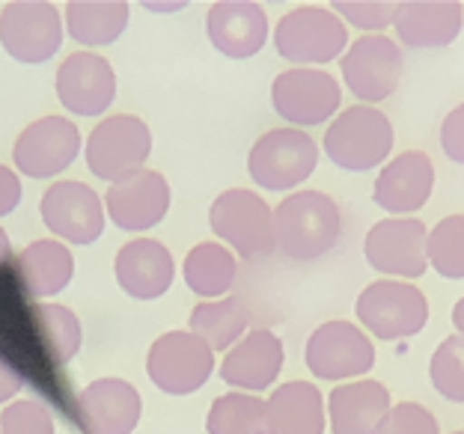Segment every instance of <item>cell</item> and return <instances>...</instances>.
<instances>
[{
	"instance_id": "1",
	"label": "cell",
	"mask_w": 464,
	"mask_h": 434,
	"mask_svg": "<svg viewBox=\"0 0 464 434\" xmlns=\"http://www.w3.org/2000/svg\"><path fill=\"white\" fill-rule=\"evenodd\" d=\"M343 211L322 190H295L274 208V241L292 262H315L340 245Z\"/></svg>"
},
{
	"instance_id": "2",
	"label": "cell",
	"mask_w": 464,
	"mask_h": 434,
	"mask_svg": "<svg viewBox=\"0 0 464 434\" xmlns=\"http://www.w3.org/2000/svg\"><path fill=\"white\" fill-rule=\"evenodd\" d=\"M396 134L390 116L369 104H352L334 116L322 137L324 158L345 173L378 170L393 152Z\"/></svg>"
},
{
	"instance_id": "3",
	"label": "cell",
	"mask_w": 464,
	"mask_h": 434,
	"mask_svg": "<svg viewBox=\"0 0 464 434\" xmlns=\"http://www.w3.org/2000/svg\"><path fill=\"white\" fill-rule=\"evenodd\" d=\"M277 54L295 69H319L348 51V27L328 6H295L274 27Z\"/></svg>"
},
{
	"instance_id": "4",
	"label": "cell",
	"mask_w": 464,
	"mask_h": 434,
	"mask_svg": "<svg viewBox=\"0 0 464 434\" xmlns=\"http://www.w3.org/2000/svg\"><path fill=\"white\" fill-rule=\"evenodd\" d=\"M208 227L224 241V247L238 253L245 262L268 259L277 250L274 241V208L256 190L229 188L208 206Z\"/></svg>"
},
{
	"instance_id": "5",
	"label": "cell",
	"mask_w": 464,
	"mask_h": 434,
	"mask_svg": "<svg viewBox=\"0 0 464 434\" xmlns=\"http://www.w3.org/2000/svg\"><path fill=\"white\" fill-rule=\"evenodd\" d=\"M354 315L366 333L382 342H399L423 333L429 324V298L405 280H375L357 294Z\"/></svg>"
},
{
	"instance_id": "6",
	"label": "cell",
	"mask_w": 464,
	"mask_h": 434,
	"mask_svg": "<svg viewBox=\"0 0 464 434\" xmlns=\"http://www.w3.org/2000/svg\"><path fill=\"white\" fill-rule=\"evenodd\" d=\"M152 155V131L140 116L113 113L90 131L83 146V161L102 182H120L146 170Z\"/></svg>"
},
{
	"instance_id": "7",
	"label": "cell",
	"mask_w": 464,
	"mask_h": 434,
	"mask_svg": "<svg viewBox=\"0 0 464 434\" xmlns=\"http://www.w3.org/2000/svg\"><path fill=\"white\" fill-rule=\"evenodd\" d=\"M319 143L301 129H271L250 146L247 173L259 188L286 194L304 185L319 167Z\"/></svg>"
},
{
	"instance_id": "8",
	"label": "cell",
	"mask_w": 464,
	"mask_h": 434,
	"mask_svg": "<svg viewBox=\"0 0 464 434\" xmlns=\"http://www.w3.org/2000/svg\"><path fill=\"white\" fill-rule=\"evenodd\" d=\"M343 83L354 95L357 104H375L387 101L399 90L405 75V54L396 39L384 34L354 39L348 51L340 57Z\"/></svg>"
},
{
	"instance_id": "9",
	"label": "cell",
	"mask_w": 464,
	"mask_h": 434,
	"mask_svg": "<svg viewBox=\"0 0 464 434\" xmlns=\"http://www.w3.org/2000/svg\"><path fill=\"white\" fill-rule=\"evenodd\" d=\"M271 104L289 129H315L334 122L343 108V87L324 69H286L271 83Z\"/></svg>"
},
{
	"instance_id": "10",
	"label": "cell",
	"mask_w": 464,
	"mask_h": 434,
	"mask_svg": "<svg viewBox=\"0 0 464 434\" xmlns=\"http://www.w3.org/2000/svg\"><path fill=\"white\" fill-rule=\"evenodd\" d=\"M215 372V352L191 331L161 333L146 354V375L167 396H191Z\"/></svg>"
},
{
	"instance_id": "11",
	"label": "cell",
	"mask_w": 464,
	"mask_h": 434,
	"mask_svg": "<svg viewBox=\"0 0 464 434\" xmlns=\"http://www.w3.org/2000/svg\"><path fill=\"white\" fill-rule=\"evenodd\" d=\"M304 363L319 381H357L375 366V345L354 322H324L310 333Z\"/></svg>"
},
{
	"instance_id": "12",
	"label": "cell",
	"mask_w": 464,
	"mask_h": 434,
	"mask_svg": "<svg viewBox=\"0 0 464 434\" xmlns=\"http://www.w3.org/2000/svg\"><path fill=\"white\" fill-rule=\"evenodd\" d=\"M0 45L24 66L48 63L63 45V15L45 0H15L0 9Z\"/></svg>"
},
{
	"instance_id": "13",
	"label": "cell",
	"mask_w": 464,
	"mask_h": 434,
	"mask_svg": "<svg viewBox=\"0 0 464 434\" xmlns=\"http://www.w3.org/2000/svg\"><path fill=\"white\" fill-rule=\"evenodd\" d=\"M426 238L429 229L420 217H384L369 227L363 238V256L369 268L382 277H402L411 283L423 277L429 268Z\"/></svg>"
},
{
	"instance_id": "14",
	"label": "cell",
	"mask_w": 464,
	"mask_h": 434,
	"mask_svg": "<svg viewBox=\"0 0 464 434\" xmlns=\"http://www.w3.org/2000/svg\"><path fill=\"white\" fill-rule=\"evenodd\" d=\"M81 155V131L66 116H42L18 134L13 164L30 178H57Z\"/></svg>"
},
{
	"instance_id": "15",
	"label": "cell",
	"mask_w": 464,
	"mask_h": 434,
	"mask_svg": "<svg viewBox=\"0 0 464 434\" xmlns=\"http://www.w3.org/2000/svg\"><path fill=\"white\" fill-rule=\"evenodd\" d=\"M42 224L69 245H92L104 232V203L90 185L69 178L54 182L39 203Z\"/></svg>"
},
{
	"instance_id": "16",
	"label": "cell",
	"mask_w": 464,
	"mask_h": 434,
	"mask_svg": "<svg viewBox=\"0 0 464 434\" xmlns=\"http://www.w3.org/2000/svg\"><path fill=\"white\" fill-rule=\"evenodd\" d=\"M435 190V164L423 149H405L390 158L372 185V203L390 217H411L426 208Z\"/></svg>"
},
{
	"instance_id": "17",
	"label": "cell",
	"mask_w": 464,
	"mask_h": 434,
	"mask_svg": "<svg viewBox=\"0 0 464 434\" xmlns=\"http://www.w3.org/2000/svg\"><path fill=\"white\" fill-rule=\"evenodd\" d=\"M140 414V393L122 378L92 381L75 399V422L83 434H131Z\"/></svg>"
},
{
	"instance_id": "18",
	"label": "cell",
	"mask_w": 464,
	"mask_h": 434,
	"mask_svg": "<svg viewBox=\"0 0 464 434\" xmlns=\"http://www.w3.org/2000/svg\"><path fill=\"white\" fill-rule=\"evenodd\" d=\"M57 99L75 116H102L116 99V72L92 51H75L57 69Z\"/></svg>"
},
{
	"instance_id": "19",
	"label": "cell",
	"mask_w": 464,
	"mask_h": 434,
	"mask_svg": "<svg viewBox=\"0 0 464 434\" xmlns=\"http://www.w3.org/2000/svg\"><path fill=\"white\" fill-rule=\"evenodd\" d=\"M104 211L113 227L125 232L152 229L170 211V182L158 170H140L129 178H120L104 194Z\"/></svg>"
},
{
	"instance_id": "20",
	"label": "cell",
	"mask_w": 464,
	"mask_h": 434,
	"mask_svg": "<svg viewBox=\"0 0 464 434\" xmlns=\"http://www.w3.org/2000/svg\"><path fill=\"white\" fill-rule=\"evenodd\" d=\"M283 360H286V348L280 336L268 327H256L229 348L218 375L238 393H262L280 378Z\"/></svg>"
},
{
	"instance_id": "21",
	"label": "cell",
	"mask_w": 464,
	"mask_h": 434,
	"mask_svg": "<svg viewBox=\"0 0 464 434\" xmlns=\"http://www.w3.org/2000/svg\"><path fill=\"white\" fill-rule=\"evenodd\" d=\"M206 34L224 57L250 60L268 42V15L253 0H218L206 15Z\"/></svg>"
},
{
	"instance_id": "22",
	"label": "cell",
	"mask_w": 464,
	"mask_h": 434,
	"mask_svg": "<svg viewBox=\"0 0 464 434\" xmlns=\"http://www.w3.org/2000/svg\"><path fill=\"white\" fill-rule=\"evenodd\" d=\"M113 274L120 289L134 301H158L176 277L173 253L155 238H134L116 253Z\"/></svg>"
},
{
	"instance_id": "23",
	"label": "cell",
	"mask_w": 464,
	"mask_h": 434,
	"mask_svg": "<svg viewBox=\"0 0 464 434\" xmlns=\"http://www.w3.org/2000/svg\"><path fill=\"white\" fill-rule=\"evenodd\" d=\"M464 27V6L459 0H405L396 4L393 30L405 48H447Z\"/></svg>"
},
{
	"instance_id": "24",
	"label": "cell",
	"mask_w": 464,
	"mask_h": 434,
	"mask_svg": "<svg viewBox=\"0 0 464 434\" xmlns=\"http://www.w3.org/2000/svg\"><path fill=\"white\" fill-rule=\"evenodd\" d=\"M393 408L390 390L375 378H357L331 390L328 426L334 434H375Z\"/></svg>"
},
{
	"instance_id": "25",
	"label": "cell",
	"mask_w": 464,
	"mask_h": 434,
	"mask_svg": "<svg viewBox=\"0 0 464 434\" xmlns=\"http://www.w3.org/2000/svg\"><path fill=\"white\" fill-rule=\"evenodd\" d=\"M18 280L30 298H54L75 277V256L57 238H39L15 256Z\"/></svg>"
},
{
	"instance_id": "26",
	"label": "cell",
	"mask_w": 464,
	"mask_h": 434,
	"mask_svg": "<svg viewBox=\"0 0 464 434\" xmlns=\"http://www.w3.org/2000/svg\"><path fill=\"white\" fill-rule=\"evenodd\" d=\"M268 417L274 434H324L328 414H324L322 390L310 381H286L268 396Z\"/></svg>"
},
{
	"instance_id": "27",
	"label": "cell",
	"mask_w": 464,
	"mask_h": 434,
	"mask_svg": "<svg viewBox=\"0 0 464 434\" xmlns=\"http://www.w3.org/2000/svg\"><path fill=\"white\" fill-rule=\"evenodd\" d=\"M63 15H66L69 36L78 45L104 48L125 34L131 6L122 4V0H69Z\"/></svg>"
},
{
	"instance_id": "28",
	"label": "cell",
	"mask_w": 464,
	"mask_h": 434,
	"mask_svg": "<svg viewBox=\"0 0 464 434\" xmlns=\"http://www.w3.org/2000/svg\"><path fill=\"white\" fill-rule=\"evenodd\" d=\"M182 277L197 298H206V301L227 298L238 277V259H236V253L220 245V241H199L185 256Z\"/></svg>"
},
{
	"instance_id": "29",
	"label": "cell",
	"mask_w": 464,
	"mask_h": 434,
	"mask_svg": "<svg viewBox=\"0 0 464 434\" xmlns=\"http://www.w3.org/2000/svg\"><path fill=\"white\" fill-rule=\"evenodd\" d=\"M250 315L238 298L199 301L188 319V331L199 336L212 352H229L247 333Z\"/></svg>"
},
{
	"instance_id": "30",
	"label": "cell",
	"mask_w": 464,
	"mask_h": 434,
	"mask_svg": "<svg viewBox=\"0 0 464 434\" xmlns=\"http://www.w3.org/2000/svg\"><path fill=\"white\" fill-rule=\"evenodd\" d=\"M208 434H274L268 401L259 396H247L232 390L227 396H218L206 417Z\"/></svg>"
},
{
	"instance_id": "31",
	"label": "cell",
	"mask_w": 464,
	"mask_h": 434,
	"mask_svg": "<svg viewBox=\"0 0 464 434\" xmlns=\"http://www.w3.org/2000/svg\"><path fill=\"white\" fill-rule=\"evenodd\" d=\"M34 315H36L39 340L45 345L48 357L57 360V363H69V360L81 352V342H83L78 315L63 304H36Z\"/></svg>"
},
{
	"instance_id": "32",
	"label": "cell",
	"mask_w": 464,
	"mask_h": 434,
	"mask_svg": "<svg viewBox=\"0 0 464 434\" xmlns=\"http://www.w3.org/2000/svg\"><path fill=\"white\" fill-rule=\"evenodd\" d=\"M426 259L444 280H464V215H450L429 229Z\"/></svg>"
},
{
	"instance_id": "33",
	"label": "cell",
	"mask_w": 464,
	"mask_h": 434,
	"mask_svg": "<svg viewBox=\"0 0 464 434\" xmlns=\"http://www.w3.org/2000/svg\"><path fill=\"white\" fill-rule=\"evenodd\" d=\"M429 378L440 399L464 405V336L452 333L435 348L429 360Z\"/></svg>"
},
{
	"instance_id": "34",
	"label": "cell",
	"mask_w": 464,
	"mask_h": 434,
	"mask_svg": "<svg viewBox=\"0 0 464 434\" xmlns=\"http://www.w3.org/2000/svg\"><path fill=\"white\" fill-rule=\"evenodd\" d=\"M0 434H54V417L36 399L9 401L0 414Z\"/></svg>"
},
{
	"instance_id": "35",
	"label": "cell",
	"mask_w": 464,
	"mask_h": 434,
	"mask_svg": "<svg viewBox=\"0 0 464 434\" xmlns=\"http://www.w3.org/2000/svg\"><path fill=\"white\" fill-rule=\"evenodd\" d=\"M334 13L343 18V24H352L357 30H369L372 34H384V27H393L396 4L390 0H334Z\"/></svg>"
},
{
	"instance_id": "36",
	"label": "cell",
	"mask_w": 464,
	"mask_h": 434,
	"mask_svg": "<svg viewBox=\"0 0 464 434\" xmlns=\"http://www.w3.org/2000/svg\"><path fill=\"white\" fill-rule=\"evenodd\" d=\"M375 434H440L438 417L420 401H399L387 410Z\"/></svg>"
},
{
	"instance_id": "37",
	"label": "cell",
	"mask_w": 464,
	"mask_h": 434,
	"mask_svg": "<svg viewBox=\"0 0 464 434\" xmlns=\"http://www.w3.org/2000/svg\"><path fill=\"white\" fill-rule=\"evenodd\" d=\"M438 140H440V149H444V155L450 158V161L464 164V101L456 104V108L444 116Z\"/></svg>"
},
{
	"instance_id": "38",
	"label": "cell",
	"mask_w": 464,
	"mask_h": 434,
	"mask_svg": "<svg viewBox=\"0 0 464 434\" xmlns=\"http://www.w3.org/2000/svg\"><path fill=\"white\" fill-rule=\"evenodd\" d=\"M21 203V178L13 167L0 164V217L13 215Z\"/></svg>"
},
{
	"instance_id": "39",
	"label": "cell",
	"mask_w": 464,
	"mask_h": 434,
	"mask_svg": "<svg viewBox=\"0 0 464 434\" xmlns=\"http://www.w3.org/2000/svg\"><path fill=\"white\" fill-rule=\"evenodd\" d=\"M21 387H24V378H21L18 369L9 363L4 354H0V405L13 401V396L21 393Z\"/></svg>"
},
{
	"instance_id": "40",
	"label": "cell",
	"mask_w": 464,
	"mask_h": 434,
	"mask_svg": "<svg viewBox=\"0 0 464 434\" xmlns=\"http://www.w3.org/2000/svg\"><path fill=\"white\" fill-rule=\"evenodd\" d=\"M150 13H176V9H185V4L179 0V4H155V0H146L143 4Z\"/></svg>"
},
{
	"instance_id": "41",
	"label": "cell",
	"mask_w": 464,
	"mask_h": 434,
	"mask_svg": "<svg viewBox=\"0 0 464 434\" xmlns=\"http://www.w3.org/2000/svg\"><path fill=\"white\" fill-rule=\"evenodd\" d=\"M452 324H456L459 336H464V298H459L456 306H452Z\"/></svg>"
},
{
	"instance_id": "42",
	"label": "cell",
	"mask_w": 464,
	"mask_h": 434,
	"mask_svg": "<svg viewBox=\"0 0 464 434\" xmlns=\"http://www.w3.org/2000/svg\"><path fill=\"white\" fill-rule=\"evenodd\" d=\"M9 256H13V245H9V236L0 229V265H6Z\"/></svg>"
},
{
	"instance_id": "43",
	"label": "cell",
	"mask_w": 464,
	"mask_h": 434,
	"mask_svg": "<svg viewBox=\"0 0 464 434\" xmlns=\"http://www.w3.org/2000/svg\"><path fill=\"white\" fill-rule=\"evenodd\" d=\"M450 434H464V431H450Z\"/></svg>"
}]
</instances>
